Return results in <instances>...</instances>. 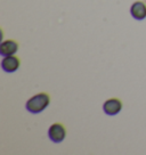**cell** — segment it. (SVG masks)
Segmentation results:
<instances>
[{"mask_svg": "<svg viewBox=\"0 0 146 155\" xmlns=\"http://www.w3.org/2000/svg\"><path fill=\"white\" fill-rule=\"evenodd\" d=\"M49 102H50V99H49L48 94L41 92V94H38V95H34L33 97H31L26 102L25 107L30 113L37 114V113L44 111L49 105Z\"/></svg>", "mask_w": 146, "mask_h": 155, "instance_id": "1", "label": "cell"}, {"mask_svg": "<svg viewBox=\"0 0 146 155\" xmlns=\"http://www.w3.org/2000/svg\"><path fill=\"white\" fill-rule=\"evenodd\" d=\"M48 136L50 140H53L54 143H61L64 140V138L66 136V130L61 123H54L49 128Z\"/></svg>", "mask_w": 146, "mask_h": 155, "instance_id": "2", "label": "cell"}, {"mask_svg": "<svg viewBox=\"0 0 146 155\" xmlns=\"http://www.w3.org/2000/svg\"><path fill=\"white\" fill-rule=\"evenodd\" d=\"M122 108V103L120 99L118 98H111L107 99L106 102L103 105V110L106 113L107 115H115L119 112L121 111Z\"/></svg>", "mask_w": 146, "mask_h": 155, "instance_id": "3", "label": "cell"}, {"mask_svg": "<svg viewBox=\"0 0 146 155\" xmlns=\"http://www.w3.org/2000/svg\"><path fill=\"white\" fill-rule=\"evenodd\" d=\"M18 49V44L14 40H5L0 45V54L2 56H10L14 55Z\"/></svg>", "mask_w": 146, "mask_h": 155, "instance_id": "6", "label": "cell"}, {"mask_svg": "<svg viewBox=\"0 0 146 155\" xmlns=\"http://www.w3.org/2000/svg\"><path fill=\"white\" fill-rule=\"evenodd\" d=\"M130 13L135 19L143 21L144 18H146V5L141 1H136L132 4L131 8H130Z\"/></svg>", "mask_w": 146, "mask_h": 155, "instance_id": "5", "label": "cell"}, {"mask_svg": "<svg viewBox=\"0 0 146 155\" xmlns=\"http://www.w3.org/2000/svg\"><path fill=\"white\" fill-rule=\"evenodd\" d=\"M1 68L6 72H15L17 68H20V59L13 56V55L5 56V58L1 61Z\"/></svg>", "mask_w": 146, "mask_h": 155, "instance_id": "4", "label": "cell"}]
</instances>
